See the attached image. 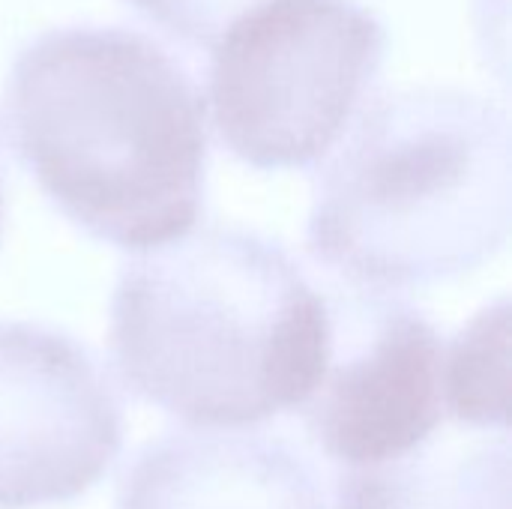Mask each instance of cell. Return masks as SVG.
Segmentation results:
<instances>
[{
	"label": "cell",
	"instance_id": "9",
	"mask_svg": "<svg viewBox=\"0 0 512 509\" xmlns=\"http://www.w3.org/2000/svg\"><path fill=\"white\" fill-rule=\"evenodd\" d=\"M129 3L186 42L213 45L228 30V24H234L243 12H249L261 0H129Z\"/></svg>",
	"mask_w": 512,
	"mask_h": 509
},
{
	"label": "cell",
	"instance_id": "4",
	"mask_svg": "<svg viewBox=\"0 0 512 509\" xmlns=\"http://www.w3.org/2000/svg\"><path fill=\"white\" fill-rule=\"evenodd\" d=\"M384 27L354 0H261L213 42L210 105L234 156L255 168L318 162L363 108Z\"/></svg>",
	"mask_w": 512,
	"mask_h": 509
},
{
	"label": "cell",
	"instance_id": "3",
	"mask_svg": "<svg viewBox=\"0 0 512 509\" xmlns=\"http://www.w3.org/2000/svg\"><path fill=\"white\" fill-rule=\"evenodd\" d=\"M510 123L492 99L414 87L363 108L327 165L309 252L357 288H423L510 234Z\"/></svg>",
	"mask_w": 512,
	"mask_h": 509
},
{
	"label": "cell",
	"instance_id": "1",
	"mask_svg": "<svg viewBox=\"0 0 512 509\" xmlns=\"http://www.w3.org/2000/svg\"><path fill=\"white\" fill-rule=\"evenodd\" d=\"M3 117L45 195L93 237L150 252L195 225L204 96L153 39L120 27L39 36L15 57Z\"/></svg>",
	"mask_w": 512,
	"mask_h": 509
},
{
	"label": "cell",
	"instance_id": "10",
	"mask_svg": "<svg viewBox=\"0 0 512 509\" xmlns=\"http://www.w3.org/2000/svg\"><path fill=\"white\" fill-rule=\"evenodd\" d=\"M0 222H3V192H0Z\"/></svg>",
	"mask_w": 512,
	"mask_h": 509
},
{
	"label": "cell",
	"instance_id": "7",
	"mask_svg": "<svg viewBox=\"0 0 512 509\" xmlns=\"http://www.w3.org/2000/svg\"><path fill=\"white\" fill-rule=\"evenodd\" d=\"M339 509H512L510 354L486 333L447 348V414L405 456L339 471Z\"/></svg>",
	"mask_w": 512,
	"mask_h": 509
},
{
	"label": "cell",
	"instance_id": "8",
	"mask_svg": "<svg viewBox=\"0 0 512 509\" xmlns=\"http://www.w3.org/2000/svg\"><path fill=\"white\" fill-rule=\"evenodd\" d=\"M117 509L327 507L312 465L294 444L264 432H180L135 459Z\"/></svg>",
	"mask_w": 512,
	"mask_h": 509
},
{
	"label": "cell",
	"instance_id": "6",
	"mask_svg": "<svg viewBox=\"0 0 512 509\" xmlns=\"http://www.w3.org/2000/svg\"><path fill=\"white\" fill-rule=\"evenodd\" d=\"M120 444L123 411L99 363L63 333L0 324V509L84 495Z\"/></svg>",
	"mask_w": 512,
	"mask_h": 509
},
{
	"label": "cell",
	"instance_id": "5",
	"mask_svg": "<svg viewBox=\"0 0 512 509\" xmlns=\"http://www.w3.org/2000/svg\"><path fill=\"white\" fill-rule=\"evenodd\" d=\"M330 345L303 405L306 429L342 471L387 465L447 414V345L408 303L372 288L327 300Z\"/></svg>",
	"mask_w": 512,
	"mask_h": 509
},
{
	"label": "cell",
	"instance_id": "2",
	"mask_svg": "<svg viewBox=\"0 0 512 509\" xmlns=\"http://www.w3.org/2000/svg\"><path fill=\"white\" fill-rule=\"evenodd\" d=\"M327 345V297L285 249L243 228L150 249L114 291L123 381L192 426H252L303 408Z\"/></svg>",
	"mask_w": 512,
	"mask_h": 509
}]
</instances>
